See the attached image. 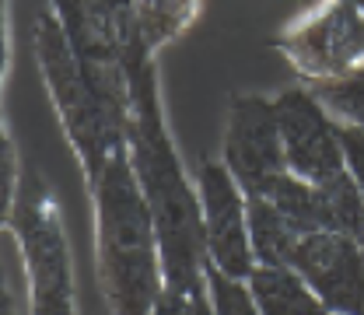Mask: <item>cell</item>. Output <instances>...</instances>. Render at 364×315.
<instances>
[{
	"label": "cell",
	"instance_id": "cell-8",
	"mask_svg": "<svg viewBox=\"0 0 364 315\" xmlns=\"http://www.w3.org/2000/svg\"><path fill=\"white\" fill-rule=\"evenodd\" d=\"M200 203L207 256L218 270L235 280H249L256 270V252L249 238V196L235 182L225 161H200Z\"/></svg>",
	"mask_w": 364,
	"mask_h": 315
},
{
	"label": "cell",
	"instance_id": "cell-1",
	"mask_svg": "<svg viewBox=\"0 0 364 315\" xmlns=\"http://www.w3.org/2000/svg\"><path fill=\"white\" fill-rule=\"evenodd\" d=\"M127 78H130V127L127 151L134 161L136 182L151 207L161 245L165 284L172 287H207V235H203V203L200 189L186 179L176 144L165 130L158 78H154V49L140 43L127 53Z\"/></svg>",
	"mask_w": 364,
	"mask_h": 315
},
{
	"label": "cell",
	"instance_id": "cell-4",
	"mask_svg": "<svg viewBox=\"0 0 364 315\" xmlns=\"http://www.w3.org/2000/svg\"><path fill=\"white\" fill-rule=\"evenodd\" d=\"M7 225L18 235L25 252V270L32 284V315H77L60 207L49 186L39 179V172H25L21 186H14Z\"/></svg>",
	"mask_w": 364,
	"mask_h": 315
},
{
	"label": "cell",
	"instance_id": "cell-7",
	"mask_svg": "<svg viewBox=\"0 0 364 315\" xmlns=\"http://www.w3.org/2000/svg\"><path fill=\"white\" fill-rule=\"evenodd\" d=\"M273 105H277L284 158H287L291 176L318 186V182L333 179L347 169L343 165V144H340V123L312 95V88L280 91L273 98Z\"/></svg>",
	"mask_w": 364,
	"mask_h": 315
},
{
	"label": "cell",
	"instance_id": "cell-11",
	"mask_svg": "<svg viewBox=\"0 0 364 315\" xmlns=\"http://www.w3.org/2000/svg\"><path fill=\"white\" fill-rule=\"evenodd\" d=\"M245 284L259 315H329L294 267H256Z\"/></svg>",
	"mask_w": 364,
	"mask_h": 315
},
{
	"label": "cell",
	"instance_id": "cell-13",
	"mask_svg": "<svg viewBox=\"0 0 364 315\" xmlns=\"http://www.w3.org/2000/svg\"><path fill=\"white\" fill-rule=\"evenodd\" d=\"M318 207H322V228L340 231L350 238H364V193L354 176L343 169L340 176L318 182Z\"/></svg>",
	"mask_w": 364,
	"mask_h": 315
},
{
	"label": "cell",
	"instance_id": "cell-20",
	"mask_svg": "<svg viewBox=\"0 0 364 315\" xmlns=\"http://www.w3.org/2000/svg\"><path fill=\"white\" fill-rule=\"evenodd\" d=\"M340 144H343V165L364 193V130L340 123Z\"/></svg>",
	"mask_w": 364,
	"mask_h": 315
},
{
	"label": "cell",
	"instance_id": "cell-2",
	"mask_svg": "<svg viewBox=\"0 0 364 315\" xmlns=\"http://www.w3.org/2000/svg\"><path fill=\"white\" fill-rule=\"evenodd\" d=\"M95 189L98 284L112 315H151L165 291L158 228L136 182L130 151H116Z\"/></svg>",
	"mask_w": 364,
	"mask_h": 315
},
{
	"label": "cell",
	"instance_id": "cell-5",
	"mask_svg": "<svg viewBox=\"0 0 364 315\" xmlns=\"http://www.w3.org/2000/svg\"><path fill=\"white\" fill-rule=\"evenodd\" d=\"M284 56L312 85L343 78L364 63V4L361 0H318L280 36Z\"/></svg>",
	"mask_w": 364,
	"mask_h": 315
},
{
	"label": "cell",
	"instance_id": "cell-9",
	"mask_svg": "<svg viewBox=\"0 0 364 315\" xmlns=\"http://www.w3.org/2000/svg\"><path fill=\"white\" fill-rule=\"evenodd\" d=\"M53 14L63 25V36L74 49L91 88L102 95V102L127 119L130 127V78H127V53L105 18L98 14L95 0H53Z\"/></svg>",
	"mask_w": 364,
	"mask_h": 315
},
{
	"label": "cell",
	"instance_id": "cell-3",
	"mask_svg": "<svg viewBox=\"0 0 364 315\" xmlns=\"http://www.w3.org/2000/svg\"><path fill=\"white\" fill-rule=\"evenodd\" d=\"M36 56L43 67V81L49 98L60 112L63 134L81 158L88 186L102 179L105 165L116 158V151L127 147V119H119L102 95L91 88L74 49L63 36V25L53 11H46L36 25Z\"/></svg>",
	"mask_w": 364,
	"mask_h": 315
},
{
	"label": "cell",
	"instance_id": "cell-6",
	"mask_svg": "<svg viewBox=\"0 0 364 315\" xmlns=\"http://www.w3.org/2000/svg\"><path fill=\"white\" fill-rule=\"evenodd\" d=\"M225 165L245 196H263L287 172L273 98L235 95L225 123Z\"/></svg>",
	"mask_w": 364,
	"mask_h": 315
},
{
	"label": "cell",
	"instance_id": "cell-14",
	"mask_svg": "<svg viewBox=\"0 0 364 315\" xmlns=\"http://www.w3.org/2000/svg\"><path fill=\"white\" fill-rule=\"evenodd\" d=\"M200 14V0H136V25L151 49L182 36Z\"/></svg>",
	"mask_w": 364,
	"mask_h": 315
},
{
	"label": "cell",
	"instance_id": "cell-18",
	"mask_svg": "<svg viewBox=\"0 0 364 315\" xmlns=\"http://www.w3.org/2000/svg\"><path fill=\"white\" fill-rule=\"evenodd\" d=\"M95 7L105 18V25L112 28V36L119 39L123 53H130L144 39L140 25H136V0H95Z\"/></svg>",
	"mask_w": 364,
	"mask_h": 315
},
{
	"label": "cell",
	"instance_id": "cell-22",
	"mask_svg": "<svg viewBox=\"0 0 364 315\" xmlns=\"http://www.w3.org/2000/svg\"><path fill=\"white\" fill-rule=\"evenodd\" d=\"M329 315H333V312H329Z\"/></svg>",
	"mask_w": 364,
	"mask_h": 315
},
{
	"label": "cell",
	"instance_id": "cell-21",
	"mask_svg": "<svg viewBox=\"0 0 364 315\" xmlns=\"http://www.w3.org/2000/svg\"><path fill=\"white\" fill-rule=\"evenodd\" d=\"M361 252H364V238H361Z\"/></svg>",
	"mask_w": 364,
	"mask_h": 315
},
{
	"label": "cell",
	"instance_id": "cell-10",
	"mask_svg": "<svg viewBox=\"0 0 364 315\" xmlns=\"http://www.w3.org/2000/svg\"><path fill=\"white\" fill-rule=\"evenodd\" d=\"M294 270L333 315H364V252L361 242L340 231H312L298 242Z\"/></svg>",
	"mask_w": 364,
	"mask_h": 315
},
{
	"label": "cell",
	"instance_id": "cell-19",
	"mask_svg": "<svg viewBox=\"0 0 364 315\" xmlns=\"http://www.w3.org/2000/svg\"><path fill=\"white\" fill-rule=\"evenodd\" d=\"M151 315H218V312H214V301H210L207 287L186 291V287L165 284V291H161V298H158Z\"/></svg>",
	"mask_w": 364,
	"mask_h": 315
},
{
	"label": "cell",
	"instance_id": "cell-12",
	"mask_svg": "<svg viewBox=\"0 0 364 315\" xmlns=\"http://www.w3.org/2000/svg\"><path fill=\"white\" fill-rule=\"evenodd\" d=\"M249 238L256 267H291L301 235L277 210L270 196H249Z\"/></svg>",
	"mask_w": 364,
	"mask_h": 315
},
{
	"label": "cell",
	"instance_id": "cell-16",
	"mask_svg": "<svg viewBox=\"0 0 364 315\" xmlns=\"http://www.w3.org/2000/svg\"><path fill=\"white\" fill-rule=\"evenodd\" d=\"M312 95L329 109L333 119H340L343 127H358L364 130V63L354 67L343 78H329V81H312Z\"/></svg>",
	"mask_w": 364,
	"mask_h": 315
},
{
	"label": "cell",
	"instance_id": "cell-15",
	"mask_svg": "<svg viewBox=\"0 0 364 315\" xmlns=\"http://www.w3.org/2000/svg\"><path fill=\"white\" fill-rule=\"evenodd\" d=\"M263 196H270L273 203H277V210L294 225V231H298L301 238L312 235V231H326V228H322V207H318V189L312 182L284 172Z\"/></svg>",
	"mask_w": 364,
	"mask_h": 315
},
{
	"label": "cell",
	"instance_id": "cell-17",
	"mask_svg": "<svg viewBox=\"0 0 364 315\" xmlns=\"http://www.w3.org/2000/svg\"><path fill=\"white\" fill-rule=\"evenodd\" d=\"M207 291H210V301H214V312L218 315H259L249 284L228 277L214 263H207Z\"/></svg>",
	"mask_w": 364,
	"mask_h": 315
}]
</instances>
